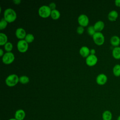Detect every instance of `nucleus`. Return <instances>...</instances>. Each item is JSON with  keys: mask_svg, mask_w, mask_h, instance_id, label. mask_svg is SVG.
I'll list each match as a JSON object with an SVG mask.
<instances>
[{"mask_svg": "<svg viewBox=\"0 0 120 120\" xmlns=\"http://www.w3.org/2000/svg\"><path fill=\"white\" fill-rule=\"evenodd\" d=\"M79 53L82 57L87 58L90 54V49L86 46H82L79 50Z\"/></svg>", "mask_w": 120, "mask_h": 120, "instance_id": "f8f14e48", "label": "nucleus"}, {"mask_svg": "<svg viewBox=\"0 0 120 120\" xmlns=\"http://www.w3.org/2000/svg\"><path fill=\"white\" fill-rule=\"evenodd\" d=\"M26 114L25 111L22 109L16 111L15 113V118L17 120H23L25 117Z\"/></svg>", "mask_w": 120, "mask_h": 120, "instance_id": "9b49d317", "label": "nucleus"}, {"mask_svg": "<svg viewBox=\"0 0 120 120\" xmlns=\"http://www.w3.org/2000/svg\"><path fill=\"white\" fill-rule=\"evenodd\" d=\"M8 36L7 35L4 33H0V45L1 46L4 45L8 41Z\"/></svg>", "mask_w": 120, "mask_h": 120, "instance_id": "a211bd4d", "label": "nucleus"}, {"mask_svg": "<svg viewBox=\"0 0 120 120\" xmlns=\"http://www.w3.org/2000/svg\"><path fill=\"white\" fill-rule=\"evenodd\" d=\"M48 6L49 7V8H50V9L52 10H54V9H56V5L55 4V3L53 2H51Z\"/></svg>", "mask_w": 120, "mask_h": 120, "instance_id": "bb28decb", "label": "nucleus"}, {"mask_svg": "<svg viewBox=\"0 0 120 120\" xmlns=\"http://www.w3.org/2000/svg\"></svg>", "mask_w": 120, "mask_h": 120, "instance_id": "72a5a7b5", "label": "nucleus"}, {"mask_svg": "<svg viewBox=\"0 0 120 120\" xmlns=\"http://www.w3.org/2000/svg\"><path fill=\"white\" fill-rule=\"evenodd\" d=\"M94 42L98 45H101L105 42V37L101 32H96L92 36Z\"/></svg>", "mask_w": 120, "mask_h": 120, "instance_id": "39448f33", "label": "nucleus"}, {"mask_svg": "<svg viewBox=\"0 0 120 120\" xmlns=\"http://www.w3.org/2000/svg\"><path fill=\"white\" fill-rule=\"evenodd\" d=\"M98 60V57L96 55L90 54L87 58H86L85 62L88 66L92 67L97 63Z\"/></svg>", "mask_w": 120, "mask_h": 120, "instance_id": "6e6552de", "label": "nucleus"}, {"mask_svg": "<svg viewBox=\"0 0 120 120\" xmlns=\"http://www.w3.org/2000/svg\"><path fill=\"white\" fill-rule=\"evenodd\" d=\"M107 17L110 21H114L118 17V13L116 10H112L108 13Z\"/></svg>", "mask_w": 120, "mask_h": 120, "instance_id": "2eb2a0df", "label": "nucleus"}, {"mask_svg": "<svg viewBox=\"0 0 120 120\" xmlns=\"http://www.w3.org/2000/svg\"><path fill=\"white\" fill-rule=\"evenodd\" d=\"M96 53V50L94 49H90V54H92V55H95Z\"/></svg>", "mask_w": 120, "mask_h": 120, "instance_id": "c756f323", "label": "nucleus"}, {"mask_svg": "<svg viewBox=\"0 0 120 120\" xmlns=\"http://www.w3.org/2000/svg\"><path fill=\"white\" fill-rule=\"evenodd\" d=\"M93 26L96 32H101L105 27V23L103 21L99 20L96 22Z\"/></svg>", "mask_w": 120, "mask_h": 120, "instance_id": "ddd939ff", "label": "nucleus"}, {"mask_svg": "<svg viewBox=\"0 0 120 120\" xmlns=\"http://www.w3.org/2000/svg\"><path fill=\"white\" fill-rule=\"evenodd\" d=\"M87 32L89 35L92 37L96 32V31L95 30L94 26L92 25H90L87 28Z\"/></svg>", "mask_w": 120, "mask_h": 120, "instance_id": "393cba45", "label": "nucleus"}, {"mask_svg": "<svg viewBox=\"0 0 120 120\" xmlns=\"http://www.w3.org/2000/svg\"><path fill=\"white\" fill-rule=\"evenodd\" d=\"M60 16V11L57 9L52 10L51 11L50 16L53 20H58Z\"/></svg>", "mask_w": 120, "mask_h": 120, "instance_id": "6ab92c4d", "label": "nucleus"}, {"mask_svg": "<svg viewBox=\"0 0 120 120\" xmlns=\"http://www.w3.org/2000/svg\"><path fill=\"white\" fill-rule=\"evenodd\" d=\"M15 56L14 54L10 52H6L2 57V62L6 65L11 64L15 60Z\"/></svg>", "mask_w": 120, "mask_h": 120, "instance_id": "20e7f679", "label": "nucleus"}, {"mask_svg": "<svg viewBox=\"0 0 120 120\" xmlns=\"http://www.w3.org/2000/svg\"><path fill=\"white\" fill-rule=\"evenodd\" d=\"M52 10L47 5L41 6L38 9V13L39 16L42 18H47L51 15Z\"/></svg>", "mask_w": 120, "mask_h": 120, "instance_id": "7ed1b4c3", "label": "nucleus"}, {"mask_svg": "<svg viewBox=\"0 0 120 120\" xmlns=\"http://www.w3.org/2000/svg\"><path fill=\"white\" fill-rule=\"evenodd\" d=\"M19 82V77L16 74H13L8 75L5 79L6 85L9 87H14Z\"/></svg>", "mask_w": 120, "mask_h": 120, "instance_id": "f03ea898", "label": "nucleus"}, {"mask_svg": "<svg viewBox=\"0 0 120 120\" xmlns=\"http://www.w3.org/2000/svg\"><path fill=\"white\" fill-rule=\"evenodd\" d=\"M117 120H120V115L118 116V117L117 118Z\"/></svg>", "mask_w": 120, "mask_h": 120, "instance_id": "2f4dec72", "label": "nucleus"}, {"mask_svg": "<svg viewBox=\"0 0 120 120\" xmlns=\"http://www.w3.org/2000/svg\"><path fill=\"white\" fill-rule=\"evenodd\" d=\"M77 21L80 26L83 27L87 26L89 23V19L85 14H81L77 18Z\"/></svg>", "mask_w": 120, "mask_h": 120, "instance_id": "0eeeda50", "label": "nucleus"}, {"mask_svg": "<svg viewBox=\"0 0 120 120\" xmlns=\"http://www.w3.org/2000/svg\"><path fill=\"white\" fill-rule=\"evenodd\" d=\"M3 18L9 23L14 22L17 18V14L15 10L11 8L6 9L3 13Z\"/></svg>", "mask_w": 120, "mask_h": 120, "instance_id": "f257e3e1", "label": "nucleus"}, {"mask_svg": "<svg viewBox=\"0 0 120 120\" xmlns=\"http://www.w3.org/2000/svg\"><path fill=\"white\" fill-rule=\"evenodd\" d=\"M84 31V27L82 26H79L77 27L76 29V32L77 33L79 34V35H82L83 34Z\"/></svg>", "mask_w": 120, "mask_h": 120, "instance_id": "a878e982", "label": "nucleus"}, {"mask_svg": "<svg viewBox=\"0 0 120 120\" xmlns=\"http://www.w3.org/2000/svg\"><path fill=\"white\" fill-rule=\"evenodd\" d=\"M4 54V51H3V50L1 48H0V56L1 57H2Z\"/></svg>", "mask_w": 120, "mask_h": 120, "instance_id": "7c9ffc66", "label": "nucleus"}, {"mask_svg": "<svg viewBox=\"0 0 120 120\" xmlns=\"http://www.w3.org/2000/svg\"><path fill=\"white\" fill-rule=\"evenodd\" d=\"M8 120H17L15 119L14 118H11V119H9Z\"/></svg>", "mask_w": 120, "mask_h": 120, "instance_id": "473e14b6", "label": "nucleus"}, {"mask_svg": "<svg viewBox=\"0 0 120 120\" xmlns=\"http://www.w3.org/2000/svg\"><path fill=\"white\" fill-rule=\"evenodd\" d=\"M8 24V22L4 18H2L0 21V29L1 30L5 29Z\"/></svg>", "mask_w": 120, "mask_h": 120, "instance_id": "b1692460", "label": "nucleus"}, {"mask_svg": "<svg viewBox=\"0 0 120 120\" xmlns=\"http://www.w3.org/2000/svg\"><path fill=\"white\" fill-rule=\"evenodd\" d=\"M102 118L103 120H112V113L109 110H105L103 112Z\"/></svg>", "mask_w": 120, "mask_h": 120, "instance_id": "dca6fc26", "label": "nucleus"}, {"mask_svg": "<svg viewBox=\"0 0 120 120\" xmlns=\"http://www.w3.org/2000/svg\"><path fill=\"white\" fill-rule=\"evenodd\" d=\"M96 81L98 85H103L106 83L107 81V77L105 74H100L97 76Z\"/></svg>", "mask_w": 120, "mask_h": 120, "instance_id": "1a4fd4ad", "label": "nucleus"}, {"mask_svg": "<svg viewBox=\"0 0 120 120\" xmlns=\"http://www.w3.org/2000/svg\"><path fill=\"white\" fill-rule=\"evenodd\" d=\"M112 55L113 57L117 60L120 59V47H115L112 51Z\"/></svg>", "mask_w": 120, "mask_h": 120, "instance_id": "f3484780", "label": "nucleus"}, {"mask_svg": "<svg viewBox=\"0 0 120 120\" xmlns=\"http://www.w3.org/2000/svg\"><path fill=\"white\" fill-rule=\"evenodd\" d=\"M34 36L31 33H28L27 34L24 40L29 44L32 43L34 40Z\"/></svg>", "mask_w": 120, "mask_h": 120, "instance_id": "4be33fe9", "label": "nucleus"}, {"mask_svg": "<svg viewBox=\"0 0 120 120\" xmlns=\"http://www.w3.org/2000/svg\"><path fill=\"white\" fill-rule=\"evenodd\" d=\"M111 44L115 47L119 46L120 44V38L117 36H113L110 39Z\"/></svg>", "mask_w": 120, "mask_h": 120, "instance_id": "4468645a", "label": "nucleus"}, {"mask_svg": "<svg viewBox=\"0 0 120 120\" xmlns=\"http://www.w3.org/2000/svg\"><path fill=\"white\" fill-rule=\"evenodd\" d=\"M115 4L116 6L118 7H120V0H116L114 1Z\"/></svg>", "mask_w": 120, "mask_h": 120, "instance_id": "cd10ccee", "label": "nucleus"}, {"mask_svg": "<svg viewBox=\"0 0 120 120\" xmlns=\"http://www.w3.org/2000/svg\"><path fill=\"white\" fill-rule=\"evenodd\" d=\"M29 48L28 43L24 40H19L17 43V50L21 52H26Z\"/></svg>", "mask_w": 120, "mask_h": 120, "instance_id": "423d86ee", "label": "nucleus"}, {"mask_svg": "<svg viewBox=\"0 0 120 120\" xmlns=\"http://www.w3.org/2000/svg\"><path fill=\"white\" fill-rule=\"evenodd\" d=\"M30 82V78L28 76L23 75L19 77V82L23 84H27Z\"/></svg>", "mask_w": 120, "mask_h": 120, "instance_id": "412c9836", "label": "nucleus"}, {"mask_svg": "<svg viewBox=\"0 0 120 120\" xmlns=\"http://www.w3.org/2000/svg\"><path fill=\"white\" fill-rule=\"evenodd\" d=\"M13 1L14 3V4H16V5H19L21 2V0H14Z\"/></svg>", "mask_w": 120, "mask_h": 120, "instance_id": "c85d7f7f", "label": "nucleus"}, {"mask_svg": "<svg viewBox=\"0 0 120 120\" xmlns=\"http://www.w3.org/2000/svg\"><path fill=\"white\" fill-rule=\"evenodd\" d=\"M112 72L114 76L118 77L120 76V65L116 64L113 68Z\"/></svg>", "mask_w": 120, "mask_h": 120, "instance_id": "aec40b11", "label": "nucleus"}, {"mask_svg": "<svg viewBox=\"0 0 120 120\" xmlns=\"http://www.w3.org/2000/svg\"><path fill=\"white\" fill-rule=\"evenodd\" d=\"M4 46V49L7 51V52H11L13 48V45L12 43L10 42H8Z\"/></svg>", "mask_w": 120, "mask_h": 120, "instance_id": "5701e85b", "label": "nucleus"}, {"mask_svg": "<svg viewBox=\"0 0 120 120\" xmlns=\"http://www.w3.org/2000/svg\"><path fill=\"white\" fill-rule=\"evenodd\" d=\"M15 35L16 38L20 40L24 39L27 34L25 30L22 28H17L15 32Z\"/></svg>", "mask_w": 120, "mask_h": 120, "instance_id": "9d476101", "label": "nucleus"}]
</instances>
